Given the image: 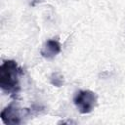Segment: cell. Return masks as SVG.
<instances>
[{"label": "cell", "mask_w": 125, "mask_h": 125, "mask_svg": "<svg viewBox=\"0 0 125 125\" xmlns=\"http://www.w3.org/2000/svg\"><path fill=\"white\" fill-rule=\"evenodd\" d=\"M22 69L13 60H6L0 66V88L3 92L17 95L21 89L20 78L22 75Z\"/></svg>", "instance_id": "obj_1"}, {"label": "cell", "mask_w": 125, "mask_h": 125, "mask_svg": "<svg viewBox=\"0 0 125 125\" xmlns=\"http://www.w3.org/2000/svg\"><path fill=\"white\" fill-rule=\"evenodd\" d=\"M97 95L90 90H80L74 96L73 102L78 111L82 114L90 113L97 105Z\"/></svg>", "instance_id": "obj_2"}, {"label": "cell", "mask_w": 125, "mask_h": 125, "mask_svg": "<svg viewBox=\"0 0 125 125\" xmlns=\"http://www.w3.org/2000/svg\"><path fill=\"white\" fill-rule=\"evenodd\" d=\"M30 111L26 108H20L15 103L10 104L1 111V120L5 124L17 125L21 123L22 117L27 116Z\"/></svg>", "instance_id": "obj_3"}, {"label": "cell", "mask_w": 125, "mask_h": 125, "mask_svg": "<svg viewBox=\"0 0 125 125\" xmlns=\"http://www.w3.org/2000/svg\"><path fill=\"white\" fill-rule=\"evenodd\" d=\"M61 52V44L57 39H49L47 40L40 50V54L43 58L47 60H51L55 58Z\"/></svg>", "instance_id": "obj_4"}, {"label": "cell", "mask_w": 125, "mask_h": 125, "mask_svg": "<svg viewBox=\"0 0 125 125\" xmlns=\"http://www.w3.org/2000/svg\"><path fill=\"white\" fill-rule=\"evenodd\" d=\"M50 82L56 87H61L63 85V76L60 72H54L50 76Z\"/></svg>", "instance_id": "obj_5"}]
</instances>
